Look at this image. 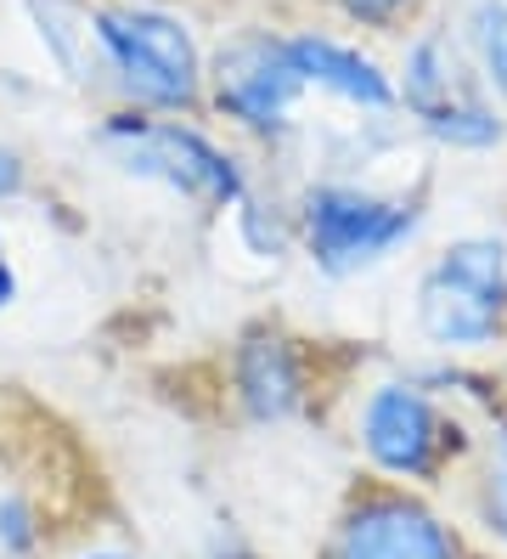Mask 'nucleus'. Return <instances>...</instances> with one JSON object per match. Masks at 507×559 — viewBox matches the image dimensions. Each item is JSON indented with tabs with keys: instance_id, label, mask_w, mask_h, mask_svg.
I'll list each match as a JSON object with an SVG mask.
<instances>
[{
	"instance_id": "obj_16",
	"label": "nucleus",
	"mask_w": 507,
	"mask_h": 559,
	"mask_svg": "<svg viewBox=\"0 0 507 559\" xmlns=\"http://www.w3.org/2000/svg\"><path fill=\"white\" fill-rule=\"evenodd\" d=\"M12 294H17V277H12V266H7V260H0V306H7Z\"/></svg>"
},
{
	"instance_id": "obj_9",
	"label": "nucleus",
	"mask_w": 507,
	"mask_h": 559,
	"mask_svg": "<svg viewBox=\"0 0 507 559\" xmlns=\"http://www.w3.org/2000/svg\"><path fill=\"white\" fill-rule=\"evenodd\" d=\"M288 57L299 80L311 91H327L350 108H366V114H395L400 96H395V80L372 62L366 51L345 46V40H327V35H288Z\"/></svg>"
},
{
	"instance_id": "obj_7",
	"label": "nucleus",
	"mask_w": 507,
	"mask_h": 559,
	"mask_svg": "<svg viewBox=\"0 0 507 559\" xmlns=\"http://www.w3.org/2000/svg\"><path fill=\"white\" fill-rule=\"evenodd\" d=\"M361 447L395 480H428L462 447V430L418 384H378L361 407Z\"/></svg>"
},
{
	"instance_id": "obj_5",
	"label": "nucleus",
	"mask_w": 507,
	"mask_h": 559,
	"mask_svg": "<svg viewBox=\"0 0 507 559\" xmlns=\"http://www.w3.org/2000/svg\"><path fill=\"white\" fill-rule=\"evenodd\" d=\"M507 311V243L496 238H462L428 266L418 283V328L446 345H491Z\"/></svg>"
},
{
	"instance_id": "obj_17",
	"label": "nucleus",
	"mask_w": 507,
	"mask_h": 559,
	"mask_svg": "<svg viewBox=\"0 0 507 559\" xmlns=\"http://www.w3.org/2000/svg\"><path fill=\"white\" fill-rule=\"evenodd\" d=\"M90 559H119V554H90Z\"/></svg>"
},
{
	"instance_id": "obj_8",
	"label": "nucleus",
	"mask_w": 507,
	"mask_h": 559,
	"mask_svg": "<svg viewBox=\"0 0 507 559\" xmlns=\"http://www.w3.org/2000/svg\"><path fill=\"white\" fill-rule=\"evenodd\" d=\"M327 559H462L446 520L406 491H366L338 520Z\"/></svg>"
},
{
	"instance_id": "obj_13",
	"label": "nucleus",
	"mask_w": 507,
	"mask_h": 559,
	"mask_svg": "<svg viewBox=\"0 0 507 559\" xmlns=\"http://www.w3.org/2000/svg\"><path fill=\"white\" fill-rule=\"evenodd\" d=\"M480 509L485 525L507 543V424L491 430V452H485V486H480Z\"/></svg>"
},
{
	"instance_id": "obj_2",
	"label": "nucleus",
	"mask_w": 507,
	"mask_h": 559,
	"mask_svg": "<svg viewBox=\"0 0 507 559\" xmlns=\"http://www.w3.org/2000/svg\"><path fill=\"white\" fill-rule=\"evenodd\" d=\"M395 96L439 147H457V153H485L507 130V119L496 108V91L480 80L473 57L457 40L439 35V28H428V35H418L406 46Z\"/></svg>"
},
{
	"instance_id": "obj_6",
	"label": "nucleus",
	"mask_w": 507,
	"mask_h": 559,
	"mask_svg": "<svg viewBox=\"0 0 507 559\" xmlns=\"http://www.w3.org/2000/svg\"><path fill=\"white\" fill-rule=\"evenodd\" d=\"M203 80L215 85L220 114H231L243 130H254V136H277V130H288L293 103L311 91L299 80L293 57H288V35H259V28L254 35L226 40Z\"/></svg>"
},
{
	"instance_id": "obj_12",
	"label": "nucleus",
	"mask_w": 507,
	"mask_h": 559,
	"mask_svg": "<svg viewBox=\"0 0 507 559\" xmlns=\"http://www.w3.org/2000/svg\"><path fill=\"white\" fill-rule=\"evenodd\" d=\"M462 40L480 80L507 96V0H468L462 7Z\"/></svg>"
},
{
	"instance_id": "obj_14",
	"label": "nucleus",
	"mask_w": 507,
	"mask_h": 559,
	"mask_svg": "<svg viewBox=\"0 0 507 559\" xmlns=\"http://www.w3.org/2000/svg\"><path fill=\"white\" fill-rule=\"evenodd\" d=\"M333 7L361 28H395L400 17H412L418 0H333Z\"/></svg>"
},
{
	"instance_id": "obj_1",
	"label": "nucleus",
	"mask_w": 507,
	"mask_h": 559,
	"mask_svg": "<svg viewBox=\"0 0 507 559\" xmlns=\"http://www.w3.org/2000/svg\"><path fill=\"white\" fill-rule=\"evenodd\" d=\"M96 51L113 85L142 108H192L203 96L197 35L153 0H113L96 7Z\"/></svg>"
},
{
	"instance_id": "obj_3",
	"label": "nucleus",
	"mask_w": 507,
	"mask_h": 559,
	"mask_svg": "<svg viewBox=\"0 0 507 559\" xmlns=\"http://www.w3.org/2000/svg\"><path fill=\"white\" fill-rule=\"evenodd\" d=\"M423 210L412 199H378L345 181H322L299 199V238L304 254L327 277H355L389 260L406 238L418 233Z\"/></svg>"
},
{
	"instance_id": "obj_11",
	"label": "nucleus",
	"mask_w": 507,
	"mask_h": 559,
	"mask_svg": "<svg viewBox=\"0 0 507 559\" xmlns=\"http://www.w3.org/2000/svg\"><path fill=\"white\" fill-rule=\"evenodd\" d=\"M23 7H28V23L40 35V46L51 51V62L68 80H90L101 69L90 0H23Z\"/></svg>"
},
{
	"instance_id": "obj_4",
	"label": "nucleus",
	"mask_w": 507,
	"mask_h": 559,
	"mask_svg": "<svg viewBox=\"0 0 507 559\" xmlns=\"http://www.w3.org/2000/svg\"><path fill=\"white\" fill-rule=\"evenodd\" d=\"M101 147H108L130 176H147L176 187L181 199H197L209 210H231L249 199V181L237 158L220 153L203 130L176 119H147V114H113L101 124Z\"/></svg>"
},
{
	"instance_id": "obj_15",
	"label": "nucleus",
	"mask_w": 507,
	"mask_h": 559,
	"mask_svg": "<svg viewBox=\"0 0 507 559\" xmlns=\"http://www.w3.org/2000/svg\"><path fill=\"white\" fill-rule=\"evenodd\" d=\"M23 192V164L12 147H0V199H17Z\"/></svg>"
},
{
	"instance_id": "obj_10",
	"label": "nucleus",
	"mask_w": 507,
	"mask_h": 559,
	"mask_svg": "<svg viewBox=\"0 0 507 559\" xmlns=\"http://www.w3.org/2000/svg\"><path fill=\"white\" fill-rule=\"evenodd\" d=\"M237 396H243L254 424H282L299 413L304 402V373H299V350L270 334V328H254V334L237 345Z\"/></svg>"
}]
</instances>
